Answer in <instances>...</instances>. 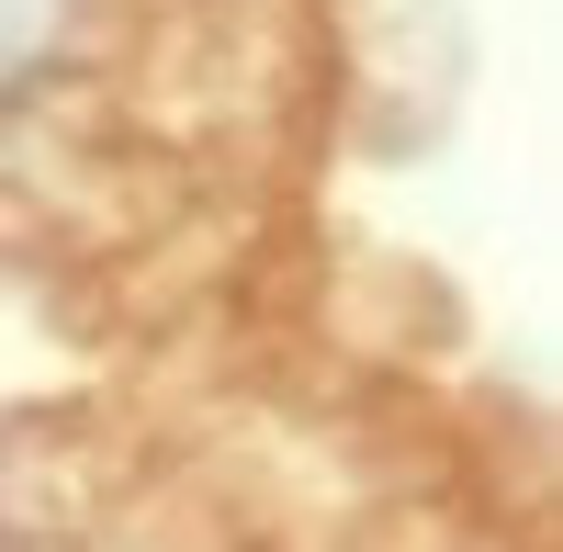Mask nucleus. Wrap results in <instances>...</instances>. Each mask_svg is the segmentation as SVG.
<instances>
[{
	"label": "nucleus",
	"instance_id": "f257e3e1",
	"mask_svg": "<svg viewBox=\"0 0 563 552\" xmlns=\"http://www.w3.org/2000/svg\"><path fill=\"white\" fill-rule=\"evenodd\" d=\"M124 0H0V102L23 90H68L113 57Z\"/></svg>",
	"mask_w": 563,
	"mask_h": 552
}]
</instances>
